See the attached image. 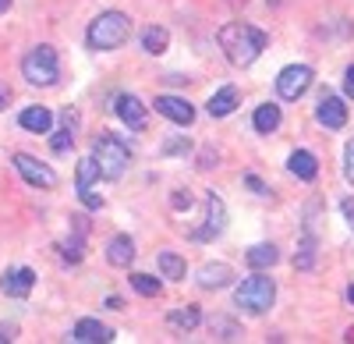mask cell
<instances>
[{"label": "cell", "mask_w": 354, "mask_h": 344, "mask_svg": "<svg viewBox=\"0 0 354 344\" xmlns=\"http://www.w3.org/2000/svg\"><path fill=\"white\" fill-rule=\"evenodd\" d=\"M277 260H280V252H277V245H270V242L248 248V266H252V270H270Z\"/></svg>", "instance_id": "cell-24"}, {"label": "cell", "mask_w": 354, "mask_h": 344, "mask_svg": "<svg viewBox=\"0 0 354 344\" xmlns=\"http://www.w3.org/2000/svg\"><path fill=\"white\" fill-rule=\"evenodd\" d=\"M160 273H163V280H185L188 266L177 252H160Z\"/></svg>", "instance_id": "cell-26"}, {"label": "cell", "mask_w": 354, "mask_h": 344, "mask_svg": "<svg viewBox=\"0 0 354 344\" xmlns=\"http://www.w3.org/2000/svg\"><path fill=\"white\" fill-rule=\"evenodd\" d=\"M71 224H75V238L61 242L57 248H61V260H64V263H82V255H85V235H88V224H85L82 217H75Z\"/></svg>", "instance_id": "cell-18"}, {"label": "cell", "mask_w": 354, "mask_h": 344, "mask_svg": "<svg viewBox=\"0 0 354 344\" xmlns=\"http://www.w3.org/2000/svg\"><path fill=\"white\" fill-rule=\"evenodd\" d=\"M93 160H96V167H100V178H106V181H117L124 174V167H128V160H131V150H128V142L124 138H117V135H100L96 142H93Z\"/></svg>", "instance_id": "cell-5"}, {"label": "cell", "mask_w": 354, "mask_h": 344, "mask_svg": "<svg viewBox=\"0 0 354 344\" xmlns=\"http://www.w3.org/2000/svg\"><path fill=\"white\" fill-rule=\"evenodd\" d=\"M131 288H135L142 298H156V295L163 291V284H160L156 277H149V273H131Z\"/></svg>", "instance_id": "cell-28"}, {"label": "cell", "mask_w": 354, "mask_h": 344, "mask_svg": "<svg viewBox=\"0 0 354 344\" xmlns=\"http://www.w3.org/2000/svg\"><path fill=\"white\" fill-rule=\"evenodd\" d=\"M50 146H53V153H71V146H75V128L71 125H64L61 132H53V138H50Z\"/></svg>", "instance_id": "cell-29"}, {"label": "cell", "mask_w": 354, "mask_h": 344, "mask_svg": "<svg viewBox=\"0 0 354 344\" xmlns=\"http://www.w3.org/2000/svg\"><path fill=\"white\" fill-rule=\"evenodd\" d=\"M280 121H283V114H280V107H277V103H262V107L255 110V118H252L255 132H262V135L277 132V128H280Z\"/></svg>", "instance_id": "cell-21"}, {"label": "cell", "mask_w": 354, "mask_h": 344, "mask_svg": "<svg viewBox=\"0 0 354 344\" xmlns=\"http://www.w3.org/2000/svg\"><path fill=\"white\" fill-rule=\"evenodd\" d=\"M32 288H36V270L32 266H11L0 277V291L8 298H25V295H32Z\"/></svg>", "instance_id": "cell-10"}, {"label": "cell", "mask_w": 354, "mask_h": 344, "mask_svg": "<svg viewBox=\"0 0 354 344\" xmlns=\"http://www.w3.org/2000/svg\"><path fill=\"white\" fill-rule=\"evenodd\" d=\"M15 170L18 174L32 185V188H53L57 185V174H53V167H46L43 160H36V156H28V153H15Z\"/></svg>", "instance_id": "cell-8"}, {"label": "cell", "mask_w": 354, "mask_h": 344, "mask_svg": "<svg viewBox=\"0 0 354 344\" xmlns=\"http://www.w3.org/2000/svg\"><path fill=\"white\" fill-rule=\"evenodd\" d=\"M277 302V284L266 277V273H252L238 284V291H234V305L252 312V316H262V312H270Z\"/></svg>", "instance_id": "cell-3"}, {"label": "cell", "mask_w": 354, "mask_h": 344, "mask_svg": "<svg viewBox=\"0 0 354 344\" xmlns=\"http://www.w3.org/2000/svg\"><path fill=\"white\" fill-rule=\"evenodd\" d=\"M8 103H11V89H8V85H0V110H8Z\"/></svg>", "instance_id": "cell-36"}, {"label": "cell", "mask_w": 354, "mask_h": 344, "mask_svg": "<svg viewBox=\"0 0 354 344\" xmlns=\"http://www.w3.org/2000/svg\"><path fill=\"white\" fill-rule=\"evenodd\" d=\"M344 93L354 100V64H351V68H347V75H344Z\"/></svg>", "instance_id": "cell-35"}, {"label": "cell", "mask_w": 354, "mask_h": 344, "mask_svg": "<svg viewBox=\"0 0 354 344\" xmlns=\"http://www.w3.org/2000/svg\"><path fill=\"white\" fill-rule=\"evenodd\" d=\"M167 323L174 327V330H195L198 323H202V312H198V305H181V309H170V316H167Z\"/></svg>", "instance_id": "cell-23"}, {"label": "cell", "mask_w": 354, "mask_h": 344, "mask_svg": "<svg viewBox=\"0 0 354 344\" xmlns=\"http://www.w3.org/2000/svg\"><path fill=\"white\" fill-rule=\"evenodd\" d=\"M71 337L78 344H103V341H113V330L103 327L100 320H78L75 330H71Z\"/></svg>", "instance_id": "cell-19"}, {"label": "cell", "mask_w": 354, "mask_h": 344, "mask_svg": "<svg viewBox=\"0 0 354 344\" xmlns=\"http://www.w3.org/2000/svg\"><path fill=\"white\" fill-rule=\"evenodd\" d=\"M170 46V33H167V28L163 25H149V28H145V33H142V50L145 53H163Z\"/></svg>", "instance_id": "cell-25"}, {"label": "cell", "mask_w": 354, "mask_h": 344, "mask_svg": "<svg viewBox=\"0 0 354 344\" xmlns=\"http://www.w3.org/2000/svg\"><path fill=\"white\" fill-rule=\"evenodd\" d=\"M344 178L354 185V138L344 146Z\"/></svg>", "instance_id": "cell-30"}, {"label": "cell", "mask_w": 354, "mask_h": 344, "mask_svg": "<svg viewBox=\"0 0 354 344\" xmlns=\"http://www.w3.org/2000/svg\"><path fill=\"white\" fill-rule=\"evenodd\" d=\"M174 210H192V192H174Z\"/></svg>", "instance_id": "cell-33"}, {"label": "cell", "mask_w": 354, "mask_h": 344, "mask_svg": "<svg viewBox=\"0 0 354 344\" xmlns=\"http://www.w3.org/2000/svg\"><path fill=\"white\" fill-rule=\"evenodd\" d=\"M96 178H100V167H96V160L93 156H85V160H78V195H82V203H85V210H100L103 206V195L93 188L96 185Z\"/></svg>", "instance_id": "cell-9"}, {"label": "cell", "mask_w": 354, "mask_h": 344, "mask_svg": "<svg viewBox=\"0 0 354 344\" xmlns=\"http://www.w3.org/2000/svg\"><path fill=\"white\" fill-rule=\"evenodd\" d=\"M315 118H319V125H322V128L337 132V128H344V125H347V103H344L340 96L326 93V96L319 100V107H315Z\"/></svg>", "instance_id": "cell-12"}, {"label": "cell", "mask_w": 354, "mask_h": 344, "mask_svg": "<svg viewBox=\"0 0 354 344\" xmlns=\"http://www.w3.org/2000/svg\"><path fill=\"white\" fill-rule=\"evenodd\" d=\"M21 75L28 85H36V89H46V85H57V78H61V57H57L53 46H32L25 53L21 61Z\"/></svg>", "instance_id": "cell-4"}, {"label": "cell", "mask_w": 354, "mask_h": 344, "mask_svg": "<svg viewBox=\"0 0 354 344\" xmlns=\"http://www.w3.org/2000/svg\"><path fill=\"white\" fill-rule=\"evenodd\" d=\"M347 302L354 305V284H351V288H347Z\"/></svg>", "instance_id": "cell-38"}, {"label": "cell", "mask_w": 354, "mask_h": 344, "mask_svg": "<svg viewBox=\"0 0 354 344\" xmlns=\"http://www.w3.org/2000/svg\"><path fill=\"white\" fill-rule=\"evenodd\" d=\"M8 8H11V0H0V15H4Z\"/></svg>", "instance_id": "cell-37"}, {"label": "cell", "mask_w": 354, "mask_h": 344, "mask_svg": "<svg viewBox=\"0 0 354 344\" xmlns=\"http://www.w3.org/2000/svg\"><path fill=\"white\" fill-rule=\"evenodd\" d=\"M347 341H354V327H351V330H347Z\"/></svg>", "instance_id": "cell-39"}, {"label": "cell", "mask_w": 354, "mask_h": 344, "mask_svg": "<svg viewBox=\"0 0 354 344\" xmlns=\"http://www.w3.org/2000/svg\"><path fill=\"white\" fill-rule=\"evenodd\" d=\"M245 185H248V188H252L255 195H270V188H266V185H262V181H259L255 174H248V178H245Z\"/></svg>", "instance_id": "cell-34"}, {"label": "cell", "mask_w": 354, "mask_h": 344, "mask_svg": "<svg viewBox=\"0 0 354 344\" xmlns=\"http://www.w3.org/2000/svg\"><path fill=\"white\" fill-rule=\"evenodd\" d=\"M156 114H163L174 125H192L195 121V107L181 96H156Z\"/></svg>", "instance_id": "cell-13"}, {"label": "cell", "mask_w": 354, "mask_h": 344, "mask_svg": "<svg viewBox=\"0 0 354 344\" xmlns=\"http://www.w3.org/2000/svg\"><path fill=\"white\" fill-rule=\"evenodd\" d=\"M18 125H21L25 132H36V135H46V132L53 128V114H50L46 107L32 103V107H25V110L18 114Z\"/></svg>", "instance_id": "cell-17"}, {"label": "cell", "mask_w": 354, "mask_h": 344, "mask_svg": "<svg viewBox=\"0 0 354 344\" xmlns=\"http://www.w3.org/2000/svg\"><path fill=\"white\" fill-rule=\"evenodd\" d=\"M312 68L308 64H287L280 75H277V96L280 100H301L308 89H312Z\"/></svg>", "instance_id": "cell-6"}, {"label": "cell", "mask_w": 354, "mask_h": 344, "mask_svg": "<svg viewBox=\"0 0 354 344\" xmlns=\"http://www.w3.org/2000/svg\"><path fill=\"white\" fill-rule=\"evenodd\" d=\"M188 150H192L188 138H170L167 146H163V153H170V156H181V153H188Z\"/></svg>", "instance_id": "cell-31"}, {"label": "cell", "mask_w": 354, "mask_h": 344, "mask_svg": "<svg viewBox=\"0 0 354 344\" xmlns=\"http://www.w3.org/2000/svg\"><path fill=\"white\" fill-rule=\"evenodd\" d=\"M113 110H117V118H121L131 132H142L145 125H149V114H145L142 100L131 96V93H121V96H117V100H113Z\"/></svg>", "instance_id": "cell-11"}, {"label": "cell", "mask_w": 354, "mask_h": 344, "mask_svg": "<svg viewBox=\"0 0 354 344\" xmlns=\"http://www.w3.org/2000/svg\"><path fill=\"white\" fill-rule=\"evenodd\" d=\"M131 36V18L124 11H103L100 18H93V25H88L85 33V43L93 50H117L124 46Z\"/></svg>", "instance_id": "cell-2"}, {"label": "cell", "mask_w": 354, "mask_h": 344, "mask_svg": "<svg viewBox=\"0 0 354 344\" xmlns=\"http://www.w3.org/2000/svg\"><path fill=\"white\" fill-rule=\"evenodd\" d=\"M315 248H319V242H315V231H312V224H308L305 235H301L298 252H294V266H298V270H312L315 266Z\"/></svg>", "instance_id": "cell-22"}, {"label": "cell", "mask_w": 354, "mask_h": 344, "mask_svg": "<svg viewBox=\"0 0 354 344\" xmlns=\"http://www.w3.org/2000/svg\"><path fill=\"white\" fill-rule=\"evenodd\" d=\"M209 334H213L216 341H238V337H241V327L234 323V320H227V316H213Z\"/></svg>", "instance_id": "cell-27"}, {"label": "cell", "mask_w": 354, "mask_h": 344, "mask_svg": "<svg viewBox=\"0 0 354 344\" xmlns=\"http://www.w3.org/2000/svg\"><path fill=\"white\" fill-rule=\"evenodd\" d=\"M340 213H344V220H347V227L354 231V195H347L344 203H340Z\"/></svg>", "instance_id": "cell-32"}, {"label": "cell", "mask_w": 354, "mask_h": 344, "mask_svg": "<svg viewBox=\"0 0 354 344\" xmlns=\"http://www.w3.org/2000/svg\"><path fill=\"white\" fill-rule=\"evenodd\" d=\"M106 263L117 266V270H128L135 263V242L128 235H113L110 245H106Z\"/></svg>", "instance_id": "cell-16"}, {"label": "cell", "mask_w": 354, "mask_h": 344, "mask_svg": "<svg viewBox=\"0 0 354 344\" xmlns=\"http://www.w3.org/2000/svg\"><path fill=\"white\" fill-rule=\"evenodd\" d=\"M223 227H227V206H223V199L216 192H209V195H205V220H202V227L195 231V242L220 238Z\"/></svg>", "instance_id": "cell-7"}, {"label": "cell", "mask_w": 354, "mask_h": 344, "mask_svg": "<svg viewBox=\"0 0 354 344\" xmlns=\"http://www.w3.org/2000/svg\"><path fill=\"white\" fill-rule=\"evenodd\" d=\"M287 170L294 178H301V181H315V174H319V160L308 153V150H294L290 156H287Z\"/></svg>", "instance_id": "cell-20"}, {"label": "cell", "mask_w": 354, "mask_h": 344, "mask_svg": "<svg viewBox=\"0 0 354 344\" xmlns=\"http://www.w3.org/2000/svg\"><path fill=\"white\" fill-rule=\"evenodd\" d=\"M216 43L234 68H248V64L259 61V53L270 46V36H266L262 28L248 25V21H227L216 33Z\"/></svg>", "instance_id": "cell-1"}, {"label": "cell", "mask_w": 354, "mask_h": 344, "mask_svg": "<svg viewBox=\"0 0 354 344\" xmlns=\"http://www.w3.org/2000/svg\"><path fill=\"white\" fill-rule=\"evenodd\" d=\"M238 103H241V89L238 85H223V89H216L209 96L205 110H209V118H230V114L238 110Z\"/></svg>", "instance_id": "cell-14"}, {"label": "cell", "mask_w": 354, "mask_h": 344, "mask_svg": "<svg viewBox=\"0 0 354 344\" xmlns=\"http://www.w3.org/2000/svg\"><path fill=\"white\" fill-rule=\"evenodd\" d=\"M230 280H234V270L227 263H202L198 266V288H205V291H220Z\"/></svg>", "instance_id": "cell-15"}]
</instances>
